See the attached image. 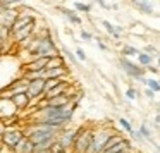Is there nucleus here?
<instances>
[{
  "label": "nucleus",
  "mask_w": 160,
  "mask_h": 153,
  "mask_svg": "<svg viewBox=\"0 0 160 153\" xmlns=\"http://www.w3.org/2000/svg\"><path fill=\"white\" fill-rule=\"evenodd\" d=\"M28 50L31 53H35V57H48V59H52V57L59 55L55 43H53V40L50 38V36L36 38L35 42H33V45L28 47Z\"/></svg>",
  "instance_id": "nucleus-1"
},
{
  "label": "nucleus",
  "mask_w": 160,
  "mask_h": 153,
  "mask_svg": "<svg viewBox=\"0 0 160 153\" xmlns=\"http://www.w3.org/2000/svg\"><path fill=\"white\" fill-rule=\"evenodd\" d=\"M114 134L110 127H98L97 131H93V136H91V141H90V146H88L86 153H102L105 143L110 136Z\"/></svg>",
  "instance_id": "nucleus-2"
},
{
  "label": "nucleus",
  "mask_w": 160,
  "mask_h": 153,
  "mask_svg": "<svg viewBox=\"0 0 160 153\" xmlns=\"http://www.w3.org/2000/svg\"><path fill=\"white\" fill-rule=\"evenodd\" d=\"M91 136H93V129L91 127H79L74 138V145L71 148L72 153H86L88 146H90Z\"/></svg>",
  "instance_id": "nucleus-3"
},
{
  "label": "nucleus",
  "mask_w": 160,
  "mask_h": 153,
  "mask_svg": "<svg viewBox=\"0 0 160 153\" xmlns=\"http://www.w3.org/2000/svg\"><path fill=\"white\" fill-rule=\"evenodd\" d=\"M119 62H121L122 71H124L128 76H131L132 79H138L139 83H145V77H143V76H145V69H143V67H139L138 64L131 62V60L126 59V57H121Z\"/></svg>",
  "instance_id": "nucleus-4"
},
{
  "label": "nucleus",
  "mask_w": 160,
  "mask_h": 153,
  "mask_svg": "<svg viewBox=\"0 0 160 153\" xmlns=\"http://www.w3.org/2000/svg\"><path fill=\"white\" fill-rule=\"evenodd\" d=\"M76 132H78V129H67V127H64L62 131H60L59 134L55 136V143H57V145H59L66 153H69V150L72 148V145H74Z\"/></svg>",
  "instance_id": "nucleus-5"
},
{
  "label": "nucleus",
  "mask_w": 160,
  "mask_h": 153,
  "mask_svg": "<svg viewBox=\"0 0 160 153\" xmlns=\"http://www.w3.org/2000/svg\"><path fill=\"white\" fill-rule=\"evenodd\" d=\"M24 136V132L21 131V129H16V127H7V131L4 132V136H2V143H4V146L7 150H12L16 145L19 143V139Z\"/></svg>",
  "instance_id": "nucleus-6"
},
{
  "label": "nucleus",
  "mask_w": 160,
  "mask_h": 153,
  "mask_svg": "<svg viewBox=\"0 0 160 153\" xmlns=\"http://www.w3.org/2000/svg\"><path fill=\"white\" fill-rule=\"evenodd\" d=\"M43 86H45V79H36L28 83V90H26V95L28 98H43Z\"/></svg>",
  "instance_id": "nucleus-7"
},
{
  "label": "nucleus",
  "mask_w": 160,
  "mask_h": 153,
  "mask_svg": "<svg viewBox=\"0 0 160 153\" xmlns=\"http://www.w3.org/2000/svg\"><path fill=\"white\" fill-rule=\"evenodd\" d=\"M18 16H19V12L12 11V9H4V11H0V26L11 29V26L14 24V21L18 19Z\"/></svg>",
  "instance_id": "nucleus-8"
},
{
  "label": "nucleus",
  "mask_w": 160,
  "mask_h": 153,
  "mask_svg": "<svg viewBox=\"0 0 160 153\" xmlns=\"http://www.w3.org/2000/svg\"><path fill=\"white\" fill-rule=\"evenodd\" d=\"M47 62H48V57H35L31 62L26 64L24 72H38V71H45Z\"/></svg>",
  "instance_id": "nucleus-9"
},
{
  "label": "nucleus",
  "mask_w": 160,
  "mask_h": 153,
  "mask_svg": "<svg viewBox=\"0 0 160 153\" xmlns=\"http://www.w3.org/2000/svg\"><path fill=\"white\" fill-rule=\"evenodd\" d=\"M31 22H35V19H33V16H28V14H19L18 16V19L14 21V24L11 26V35L12 33H16V31H19V29H22V28H26L28 24H31Z\"/></svg>",
  "instance_id": "nucleus-10"
},
{
  "label": "nucleus",
  "mask_w": 160,
  "mask_h": 153,
  "mask_svg": "<svg viewBox=\"0 0 160 153\" xmlns=\"http://www.w3.org/2000/svg\"><path fill=\"white\" fill-rule=\"evenodd\" d=\"M33 150H35V146L31 145V141H29L26 136H22L18 145L12 148V151L14 153H33Z\"/></svg>",
  "instance_id": "nucleus-11"
},
{
  "label": "nucleus",
  "mask_w": 160,
  "mask_h": 153,
  "mask_svg": "<svg viewBox=\"0 0 160 153\" xmlns=\"http://www.w3.org/2000/svg\"><path fill=\"white\" fill-rule=\"evenodd\" d=\"M67 90H69V83H66V81H62V83L59 84V86L52 88V90L48 91V93H45V100H50V98H55V96H60V95H67Z\"/></svg>",
  "instance_id": "nucleus-12"
},
{
  "label": "nucleus",
  "mask_w": 160,
  "mask_h": 153,
  "mask_svg": "<svg viewBox=\"0 0 160 153\" xmlns=\"http://www.w3.org/2000/svg\"><path fill=\"white\" fill-rule=\"evenodd\" d=\"M11 101H12V105L19 110V108L28 107L31 100L28 98V95H26V93H19V95H11Z\"/></svg>",
  "instance_id": "nucleus-13"
},
{
  "label": "nucleus",
  "mask_w": 160,
  "mask_h": 153,
  "mask_svg": "<svg viewBox=\"0 0 160 153\" xmlns=\"http://www.w3.org/2000/svg\"><path fill=\"white\" fill-rule=\"evenodd\" d=\"M67 103H71L69 95H60V96L47 100V105H48V107H53V108H60V107H64V105H67Z\"/></svg>",
  "instance_id": "nucleus-14"
},
{
  "label": "nucleus",
  "mask_w": 160,
  "mask_h": 153,
  "mask_svg": "<svg viewBox=\"0 0 160 153\" xmlns=\"http://www.w3.org/2000/svg\"><path fill=\"white\" fill-rule=\"evenodd\" d=\"M33 29H35V22H31V24H28L26 28H22V29H19V31H16V33H14V38L18 40V42H24V40L31 38Z\"/></svg>",
  "instance_id": "nucleus-15"
},
{
  "label": "nucleus",
  "mask_w": 160,
  "mask_h": 153,
  "mask_svg": "<svg viewBox=\"0 0 160 153\" xmlns=\"http://www.w3.org/2000/svg\"><path fill=\"white\" fill-rule=\"evenodd\" d=\"M122 151H131V145H129L128 139H122L121 143L114 145L112 148H108V150H103L102 153H122Z\"/></svg>",
  "instance_id": "nucleus-16"
},
{
  "label": "nucleus",
  "mask_w": 160,
  "mask_h": 153,
  "mask_svg": "<svg viewBox=\"0 0 160 153\" xmlns=\"http://www.w3.org/2000/svg\"><path fill=\"white\" fill-rule=\"evenodd\" d=\"M60 67H66V62H64V57H62V55H55V57H52V59H48V62H47L45 71L60 69Z\"/></svg>",
  "instance_id": "nucleus-17"
},
{
  "label": "nucleus",
  "mask_w": 160,
  "mask_h": 153,
  "mask_svg": "<svg viewBox=\"0 0 160 153\" xmlns=\"http://www.w3.org/2000/svg\"><path fill=\"white\" fill-rule=\"evenodd\" d=\"M67 74L66 67H60V69H52V71H45V79H62Z\"/></svg>",
  "instance_id": "nucleus-18"
},
{
  "label": "nucleus",
  "mask_w": 160,
  "mask_h": 153,
  "mask_svg": "<svg viewBox=\"0 0 160 153\" xmlns=\"http://www.w3.org/2000/svg\"><path fill=\"white\" fill-rule=\"evenodd\" d=\"M132 5H134L138 11L145 12V14H153V7L148 4V2H141V0H134L132 2Z\"/></svg>",
  "instance_id": "nucleus-19"
},
{
  "label": "nucleus",
  "mask_w": 160,
  "mask_h": 153,
  "mask_svg": "<svg viewBox=\"0 0 160 153\" xmlns=\"http://www.w3.org/2000/svg\"><path fill=\"white\" fill-rule=\"evenodd\" d=\"M153 59H155V57L148 55V53H145V52L138 53V64H139V66H143V67H150V66H152V62H153Z\"/></svg>",
  "instance_id": "nucleus-20"
},
{
  "label": "nucleus",
  "mask_w": 160,
  "mask_h": 153,
  "mask_svg": "<svg viewBox=\"0 0 160 153\" xmlns=\"http://www.w3.org/2000/svg\"><path fill=\"white\" fill-rule=\"evenodd\" d=\"M122 139H124V138H122L121 134H117V132H114V134H112L110 138L107 139V143H105L103 150H108V148H112V146H114V145H117V143H121ZM103 150H102V151H103Z\"/></svg>",
  "instance_id": "nucleus-21"
},
{
  "label": "nucleus",
  "mask_w": 160,
  "mask_h": 153,
  "mask_svg": "<svg viewBox=\"0 0 160 153\" xmlns=\"http://www.w3.org/2000/svg\"><path fill=\"white\" fill-rule=\"evenodd\" d=\"M121 53H122V57H126V59H128V57H131V55H138V48H136V47H132V45H124L122 47V50H121Z\"/></svg>",
  "instance_id": "nucleus-22"
},
{
  "label": "nucleus",
  "mask_w": 160,
  "mask_h": 153,
  "mask_svg": "<svg viewBox=\"0 0 160 153\" xmlns=\"http://www.w3.org/2000/svg\"><path fill=\"white\" fill-rule=\"evenodd\" d=\"M60 11L66 14V17L69 19L71 22H74V24H81V19L76 16V12H74V11H69V9H60Z\"/></svg>",
  "instance_id": "nucleus-23"
},
{
  "label": "nucleus",
  "mask_w": 160,
  "mask_h": 153,
  "mask_svg": "<svg viewBox=\"0 0 160 153\" xmlns=\"http://www.w3.org/2000/svg\"><path fill=\"white\" fill-rule=\"evenodd\" d=\"M145 84L148 86L150 91H153V93H158L160 91V84H158V79H145Z\"/></svg>",
  "instance_id": "nucleus-24"
},
{
  "label": "nucleus",
  "mask_w": 160,
  "mask_h": 153,
  "mask_svg": "<svg viewBox=\"0 0 160 153\" xmlns=\"http://www.w3.org/2000/svg\"><path fill=\"white\" fill-rule=\"evenodd\" d=\"M74 9L79 12H84V14H90L91 12V4H81V2H76L74 4Z\"/></svg>",
  "instance_id": "nucleus-25"
},
{
  "label": "nucleus",
  "mask_w": 160,
  "mask_h": 153,
  "mask_svg": "<svg viewBox=\"0 0 160 153\" xmlns=\"http://www.w3.org/2000/svg\"><path fill=\"white\" fill-rule=\"evenodd\" d=\"M138 132L143 136V139L146 138V139H150V141H152V131L148 129V126H146V124H141V126H139Z\"/></svg>",
  "instance_id": "nucleus-26"
},
{
  "label": "nucleus",
  "mask_w": 160,
  "mask_h": 153,
  "mask_svg": "<svg viewBox=\"0 0 160 153\" xmlns=\"http://www.w3.org/2000/svg\"><path fill=\"white\" fill-rule=\"evenodd\" d=\"M102 24L105 26V29H107V33L110 36H114V38H119V35L115 33V26L112 24V22H108V21H102Z\"/></svg>",
  "instance_id": "nucleus-27"
},
{
  "label": "nucleus",
  "mask_w": 160,
  "mask_h": 153,
  "mask_svg": "<svg viewBox=\"0 0 160 153\" xmlns=\"http://www.w3.org/2000/svg\"><path fill=\"white\" fill-rule=\"evenodd\" d=\"M119 124L122 126V129H126L128 132H132V127H131V122L128 121V119H124V117H121L119 119Z\"/></svg>",
  "instance_id": "nucleus-28"
},
{
  "label": "nucleus",
  "mask_w": 160,
  "mask_h": 153,
  "mask_svg": "<svg viewBox=\"0 0 160 153\" xmlns=\"http://www.w3.org/2000/svg\"><path fill=\"white\" fill-rule=\"evenodd\" d=\"M62 53H64V55H66V59H69V60H71V62H72V64H78V59H76V57H74V53L71 52V50H67V48H62Z\"/></svg>",
  "instance_id": "nucleus-29"
},
{
  "label": "nucleus",
  "mask_w": 160,
  "mask_h": 153,
  "mask_svg": "<svg viewBox=\"0 0 160 153\" xmlns=\"http://www.w3.org/2000/svg\"><path fill=\"white\" fill-rule=\"evenodd\" d=\"M9 36H11V31H9L7 28H2V26H0V40H2V42H7Z\"/></svg>",
  "instance_id": "nucleus-30"
},
{
  "label": "nucleus",
  "mask_w": 160,
  "mask_h": 153,
  "mask_svg": "<svg viewBox=\"0 0 160 153\" xmlns=\"http://www.w3.org/2000/svg\"><path fill=\"white\" fill-rule=\"evenodd\" d=\"M145 53H148V55H152V57H157L158 50H157L155 47H152V45H146V47H145Z\"/></svg>",
  "instance_id": "nucleus-31"
},
{
  "label": "nucleus",
  "mask_w": 160,
  "mask_h": 153,
  "mask_svg": "<svg viewBox=\"0 0 160 153\" xmlns=\"http://www.w3.org/2000/svg\"><path fill=\"white\" fill-rule=\"evenodd\" d=\"M126 96H128L129 100H134V98L138 96V91H136L134 88H128V91H126Z\"/></svg>",
  "instance_id": "nucleus-32"
},
{
  "label": "nucleus",
  "mask_w": 160,
  "mask_h": 153,
  "mask_svg": "<svg viewBox=\"0 0 160 153\" xmlns=\"http://www.w3.org/2000/svg\"><path fill=\"white\" fill-rule=\"evenodd\" d=\"M76 55H78V59H79V60H83V62L86 60V55H84V52H83L81 48H78V50H76Z\"/></svg>",
  "instance_id": "nucleus-33"
},
{
  "label": "nucleus",
  "mask_w": 160,
  "mask_h": 153,
  "mask_svg": "<svg viewBox=\"0 0 160 153\" xmlns=\"http://www.w3.org/2000/svg\"><path fill=\"white\" fill-rule=\"evenodd\" d=\"M7 131V126H5V122L4 121H0V138L4 136V132Z\"/></svg>",
  "instance_id": "nucleus-34"
},
{
  "label": "nucleus",
  "mask_w": 160,
  "mask_h": 153,
  "mask_svg": "<svg viewBox=\"0 0 160 153\" xmlns=\"http://www.w3.org/2000/svg\"><path fill=\"white\" fill-rule=\"evenodd\" d=\"M81 38H84V40H91V33H88V31H84V29H81Z\"/></svg>",
  "instance_id": "nucleus-35"
},
{
  "label": "nucleus",
  "mask_w": 160,
  "mask_h": 153,
  "mask_svg": "<svg viewBox=\"0 0 160 153\" xmlns=\"http://www.w3.org/2000/svg\"><path fill=\"white\" fill-rule=\"evenodd\" d=\"M153 126L158 129V126H160V115H158V114H155V119H153Z\"/></svg>",
  "instance_id": "nucleus-36"
},
{
  "label": "nucleus",
  "mask_w": 160,
  "mask_h": 153,
  "mask_svg": "<svg viewBox=\"0 0 160 153\" xmlns=\"http://www.w3.org/2000/svg\"><path fill=\"white\" fill-rule=\"evenodd\" d=\"M145 95H146L148 98H153V96H155V93H153V91H150V90H146V91H145Z\"/></svg>",
  "instance_id": "nucleus-37"
},
{
  "label": "nucleus",
  "mask_w": 160,
  "mask_h": 153,
  "mask_svg": "<svg viewBox=\"0 0 160 153\" xmlns=\"http://www.w3.org/2000/svg\"><path fill=\"white\" fill-rule=\"evenodd\" d=\"M131 134H134V136H136V139H138V141H141V139H143V136L139 134V132H131Z\"/></svg>",
  "instance_id": "nucleus-38"
},
{
  "label": "nucleus",
  "mask_w": 160,
  "mask_h": 153,
  "mask_svg": "<svg viewBox=\"0 0 160 153\" xmlns=\"http://www.w3.org/2000/svg\"><path fill=\"white\" fill-rule=\"evenodd\" d=\"M150 71H152L153 74H158V69H157V67H152V66H150Z\"/></svg>",
  "instance_id": "nucleus-39"
},
{
  "label": "nucleus",
  "mask_w": 160,
  "mask_h": 153,
  "mask_svg": "<svg viewBox=\"0 0 160 153\" xmlns=\"http://www.w3.org/2000/svg\"><path fill=\"white\" fill-rule=\"evenodd\" d=\"M98 47H100L102 50H107V47H105V45H103V43H102V42H98Z\"/></svg>",
  "instance_id": "nucleus-40"
},
{
  "label": "nucleus",
  "mask_w": 160,
  "mask_h": 153,
  "mask_svg": "<svg viewBox=\"0 0 160 153\" xmlns=\"http://www.w3.org/2000/svg\"><path fill=\"white\" fill-rule=\"evenodd\" d=\"M4 148H5V146H4V143H2V139H0V153L4 151Z\"/></svg>",
  "instance_id": "nucleus-41"
},
{
  "label": "nucleus",
  "mask_w": 160,
  "mask_h": 153,
  "mask_svg": "<svg viewBox=\"0 0 160 153\" xmlns=\"http://www.w3.org/2000/svg\"><path fill=\"white\" fill-rule=\"evenodd\" d=\"M33 153H50L48 150H43V151H33Z\"/></svg>",
  "instance_id": "nucleus-42"
},
{
  "label": "nucleus",
  "mask_w": 160,
  "mask_h": 153,
  "mask_svg": "<svg viewBox=\"0 0 160 153\" xmlns=\"http://www.w3.org/2000/svg\"><path fill=\"white\" fill-rule=\"evenodd\" d=\"M2 43H4V42H2V40H0V45H2Z\"/></svg>",
  "instance_id": "nucleus-43"
}]
</instances>
